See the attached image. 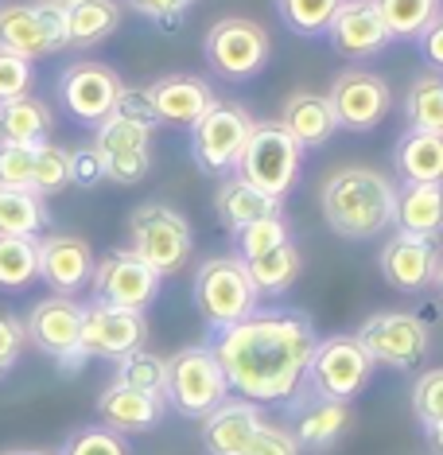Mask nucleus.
I'll use <instances>...</instances> for the list:
<instances>
[{"label":"nucleus","mask_w":443,"mask_h":455,"mask_svg":"<svg viewBox=\"0 0 443 455\" xmlns=\"http://www.w3.org/2000/svg\"><path fill=\"white\" fill-rule=\"evenodd\" d=\"M315 343V323L304 312L257 307L241 323L214 331L210 347L225 370L230 393L257 405H288L304 389Z\"/></svg>","instance_id":"f257e3e1"},{"label":"nucleus","mask_w":443,"mask_h":455,"mask_svg":"<svg viewBox=\"0 0 443 455\" xmlns=\"http://www.w3.org/2000/svg\"><path fill=\"white\" fill-rule=\"evenodd\" d=\"M327 226L346 242H377L397 226V183L366 164H343L319 188Z\"/></svg>","instance_id":"f03ea898"},{"label":"nucleus","mask_w":443,"mask_h":455,"mask_svg":"<svg viewBox=\"0 0 443 455\" xmlns=\"http://www.w3.org/2000/svg\"><path fill=\"white\" fill-rule=\"evenodd\" d=\"M194 307L210 331L233 327L261 307V296L249 281V268L238 253L206 257L194 273Z\"/></svg>","instance_id":"7ed1b4c3"},{"label":"nucleus","mask_w":443,"mask_h":455,"mask_svg":"<svg viewBox=\"0 0 443 455\" xmlns=\"http://www.w3.org/2000/svg\"><path fill=\"white\" fill-rule=\"evenodd\" d=\"M129 250L160 276H175L194 253V230L175 206L152 199L129 214Z\"/></svg>","instance_id":"20e7f679"},{"label":"nucleus","mask_w":443,"mask_h":455,"mask_svg":"<svg viewBox=\"0 0 443 455\" xmlns=\"http://www.w3.org/2000/svg\"><path fill=\"white\" fill-rule=\"evenodd\" d=\"M300 168H304V148L292 140V132L281 121H257L238 160L241 180L284 203V195L300 180Z\"/></svg>","instance_id":"39448f33"},{"label":"nucleus","mask_w":443,"mask_h":455,"mask_svg":"<svg viewBox=\"0 0 443 455\" xmlns=\"http://www.w3.org/2000/svg\"><path fill=\"white\" fill-rule=\"evenodd\" d=\"M168 405L179 417L202 420L230 397V381L214 347H183L168 358V389H163Z\"/></svg>","instance_id":"423d86ee"},{"label":"nucleus","mask_w":443,"mask_h":455,"mask_svg":"<svg viewBox=\"0 0 443 455\" xmlns=\"http://www.w3.org/2000/svg\"><path fill=\"white\" fill-rule=\"evenodd\" d=\"M253 125H257L253 113L241 101H222V98L214 101L191 125V156L199 164V172L218 175V180L238 172V160L245 152V140H249Z\"/></svg>","instance_id":"0eeeda50"},{"label":"nucleus","mask_w":443,"mask_h":455,"mask_svg":"<svg viewBox=\"0 0 443 455\" xmlns=\"http://www.w3.org/2000/svg\"><path fill=\"white\" fill-rule=\"evenodd\" d=\"M269 32L257 20L245 16H225L206 32L202 39V59L225 82H249L269 63Z\"/></svg>","instance_id":"6e6552de"},{"label":"nucleus","mask_w":443,"mask_h":455,"mask_svg":"<svg viewBox=\"0 0 443 455\" xmlns=\"http://www.w3.org/2000/svg\"><path fill=\"white\" fill-rule=\"evenodd\" d=\"M358 343L374 358V366L408 374L431 350V331L416 312H374L358 327Z\"/></svg>","instance_id":"1a4fd4ad"},{"label":"nucleus","mask_w":443,"mask_h":455,"mask_svg":"<svg viewBox=\"0 0 443 455\" xmlns=\"http://www.w3.org/2000/svg\"><path fill=\"white\" fill-rule=\"evenodd\" d=\"M374 370H377L374 358L366 355L358 335H327L315 343L304 386L312 393H323V397H335V401H354L358 393L369 386Z\"/></svg>","instance_id":"9d476101"},{"label":"nucleus","mask_w":443,"mask_h":455,"mask_svg":"<svg viewBox=\"0 0 443 455\" xmlns=\"http://www.w3.org/2000/svg\"><path fill=\"white\" fill-rule=\"evenodd\" d=\"M24 327H28V343L36 350L55 358L59 370L78 374L86 355H82V304L75 296H55V292L44 296L39 304H32Z\"/></svg>","instance_id":"9b49d317"},{"label":"nucleus","mask_w":443,"mask_h":455,"mask_svg":"<svg viewBox=\"0 0 443 455\" xmlns=\"http://www.w3.org/2000/svg\"><path fill=\"white\" fill-rule=\"evenodd\" d=\"M121 90H125V82L113 67L98 63V59H75L59 75V106L70 121L98 129L117 109Z\"/></svg>","instance_id":"f8f14e48"},{"label":"nucleus","mask_w":443,"mask_h":455,"mask_svg":"<svg viewBox=\"0 0 443 455\" xmlns=\"http://www.w3.org/2000/svg\"><path fill=\"white\" fill-rule=\"evenodd\" d=\"M0 47L24 59H51L67 51V16L59 4H0Z\"/></svg>","instance_id":"ddd939ff"},{"label":"nucleus","mask_w":443,"mask_h":455,"mask_svg":"<svg viewBox=\"0 0 443 455\" xmlns=\"http://www.w3.org/2000/svg\"><path fill=\"white\" fill-rule=\"evenodd\" d=\"M160 284H163V276L148 261H140L129 245L98 257L94 276H90L94 299L113 304V307H129V312H148L160 296Z\"/></svg>","instance_id":"4468645a"},{"label":"nucleus","mask_w":443,"mask_h":455,"mask_svg":"<svg viewBox=\"0 0 443 455\" xmlns=\"http://www.w3.org/2000/svg\"><path fill=\"white\" fill-rule=\"evenodd\" d=\"M94 148L106 160V180L121 188H137L152 172V129L140 121H129L113 109L94 129Z\"/></svg>","instance_id":"2eb2a0df"},{"label":"nucleus","mask_w":443,"mask_h":455,"mask_svg":"<svg viewBox=\"0 0 443 455\" xmlns=\"http://www.w3.org/2000/svg\"><path fill=\"white\" fill-rule=\"evenodd\" d=\"M338 117V129L350 132H369L385 121L389 106H393V94H389V82L377 75V70L366 67H346L338 70L331 90H327Z\"/></svg>","instance_id":"dca6fc26"},{"label":"nucleus","mask_w":443,"mask_h":455,"mask_svg":"<svg viewBox=\"0 0 443 455\" xmlns=\"http://www.w3.org/2000/svg\"><path fill=\"white\" fill-rule=\"evenodd\" d=\"M148 343V319L144 312H129V307L94 304L82 307V355L86 358H125L132 350Z\"/></svg>","instance_id":"f3484780"},{"label":"nucleus","mask_w":443,"mask_h":455,"mask_svg":"<svg viewBox=\"0 0 443 455\" xmlns=\"http://www.w3.org/2000/svg\"><path fill=\"white\" fill-rule=\"evenodd\" d=\"M350 428H354V405L350 401L323 397L307 386L288 401V432L296 436L300 451H331Z\"/></svg>","instance_id":"a211bd4d"},{"label":"nucleus","mask_w":443,"mask_h":455,"mask_svg":"<svg viewBox=\"0 0 443 455\" xmlns=\"http://www.w3.org/2000/svg\"><path fill=\"white\" fill-rule=\"evenodd\" d=\"M443 265V253H439V242L436 237H416V234H405L397 230L393 237H385L377 253V268L397 292H428L436 284V273Z\"/></svg>","instance_id":"6ab92c4d"},{"label":"nucleus","mask_w":443,"mask_h":455,"mask_svg":"<svg viewBox=\"0 0 443 455\" xmlns=\"http://www.w3.org/2000/svg\"><path fill=\"white\" fill-rule=\"evenodd\" d=\"M98 257L78 234H39V281L55 296H75L90 288Z\"/></svg>","instance_id":"aec40b11"},{"label":"nucleus","mask_w":443,"mask_h":455,"mask_svg":"<svg viewBox=\"0 0 443 455\" xmlns=\"http://www.w3.org/2000/svg\"><path fill=\"white\" fill-rule=\"evenodd\" d=\"M327 39H331V47L346 59L381 55V51L393 44V36H389V28H385V20H381L374 0H343L331 28H327Z\"/></svg>","instance_id":"412c9836"},{"label":"nucleus","mask_w":443,"mask_h":455,"mask_svg":"<svg viewBox=\"0 0 443 455\" xmlns=\"http://www.w3.org/2000/svg\"><path fill=\"white\" fill-rule=\"evenodd\" d=\"M163 412H168V401L163 397L132 389V386H121V381H109V386L98 393L101 424L113 432H121V436H140V432L160 428Z\"/></svg>","instance_id":"4be33fe9"},{"label":"nucleus","mask_w":443,"mask_h":455,"mask_svg":"<svg viewBox=\"0 0 443 455\" xmlns=\"http://www.w3.org/2000/svg\"><path fill=\"white\" fill-rule=\"evenodd\" d=\"M261 424H265V412L257 401L225 397L218 409L202 417V448L206 455H245Z\"/></svg>","instance_id":"5701e85b"},{"label":"nucleus","mask_w":443,"mask_h":455,"mask_svg":"<svg viewBox=\"0 0 443 455\" xmlns=\"http://www.w3.org/2000/svg\"><path fill=\"white\" fill-rule=\"evenodd\" d=\"M148 98H152V109H156V121L160 125H194L206 109L214 106V90L210 82L199 78V75H163L148 86Z\"/></svg>","instance_id":"b1692460"},{"label":"nucleus","mask_w":443,"mask_h":455,"mask_svg":"<svg viewBox=\"0 0 443 455\" xmlns=\"http://www.w3.org/2000/svg\"><path fill=\"white\" fill-rule=\"evenodd\" d=\"M281 125L292 132V140L300 144L304 152H315L323 148L327 140L338 132V117H335V106L327 94H315V90H292L281 106Z\"/></svg>","instance_id":"393cba45"},{"label":"nucleus","mask_w":443,"mask_h":455,"mask_svg":"<svg viewBox=\"0 0 443 455\" xmlns=\"http://www.w3.org/2000/svg\"><path fill=\"white\" fill-rule=\"evenodd\" d=\"M214 211H218V222L225 230L238 234L241 226H249V222L284 214V203L273 199V195H265V191H257L253 183H245L241 175L233 172V175H225L218 183V191H214Z\"/></svg>","instance_id":"a878e982"},{"label":"nucleus","mask_w":443,"mask_h":455,"mask_svg":"<svg viewBox=\"0 0 443 455\" xmlns=\"http://www.w3.org/2000/svg\"><path fill=\"white\" fill-rule=\"evenodd\" d=\"M393 172L400 183H443V132L405 129L393 144Z\"/></svg>","instance_id":"bb28decb"},{"label":"nucleus","mask_w":443,"mask_h":455,"mask_svg":"<svg viewBox=\"0 0 443 455\" xmlns=\"http://www.w3.org/2000/svg\"><path fill=\"white\" fill-rule=\"evenodd\" d=\"M67 16V51L101 47L121 28V0H70Z\"/></svg>","instance_id":"cd10ccee"},{"label":"nucleus","mask_w":443,"mask_h":455,"mask_svg":"<svg viewBox=\"0 0 443 455\" xmlns=\"http://www.w3.org/2000/svg\"><path fill=\"white\" fill-rule=\"evenodd\" d=\"M397 230L416 237H443V183H400Z\"/></svg>","instance_id":"c85d7f7f"},{"label":"nucleus","mask_w":443,"mask_h":455,"mask_svg":"<svg viewBox=\"0 0 443 455\" xmlns=\"http://www.w3.org/2000/svg\"><path fill=\"white\" fill-rule=\"evenodd\" d=\"M51 129H55V113H51L44 98L24 94L12 101H0V140L44 144L51 140Z\"/></svg>","instance_id":"c756f323"},{"label":"nucleus","mask_w":443,"mask_h":455,"mask_svg":"<svg viewBox=\"0 0 443 455\" xmlns=\"http://www.w3.org/2000/svg\"><path fill=\"white\" fill-rule=\"evenodd\" d=\"M245 268H249V281L257 288V296H284L288 288L300 281L304 257H300V250H296V242H284V245H276V250L261 253V257H249Z\"/></svg>","instance_id":"7c9ffc66"},{"label":"nucleus","mask_w":443,"mask_h":455,"mask_svg":"<svg viewBox=\"0 0 443 455\" xmlns=\"http://www.w3.org/2000/svg\"><path fill=\"white\" fill-rule=\"evenodd\" d=\"M47 199H39L36 191L0 183V237H39L47 230Z\"/></svg>","instance_id":"2f4dec72"},{"label":"nucleus","mask_w":443,"mask_h":455,"mask_svg":"<svg viewBox=\"0 0 443 455\" xmlns=\"http://www.w3.org/2000/svg\"><path fill=\"white\" fill-rule=\"evenodd\" d=\"M405 121L408 129L443 132V75L439 70H424L412 78L405 94Z\"/></svg>","instance_id":"473e14b6"},{"label":"nucleus","mask_w":443,"mask_h":455,"mask_svg":"<svg viewBox=\"0 0 443 455\" xmlns=\"http://www.w3.org/2000/svg\"><path fill=\"white\" fill-rule=\"evenodd\" d=\"M39 281V237H0V288L24 292Z\"/></svg>","instance_id":"72a5a7b5"},{"label":"nucleus","mask_w":443,"mask_h":455,"mask_svg":"<svg viewBox=\"0 0 443 455\" xmlns=\"http://www.w3.org/2000/svg\"><path fill=\"white\" fill-rule=\"evenodd\" d=\"M381 20H385L393 39H412L416 44L424 28L443 12V0H374Z\"/></svg>","instance_id":"f704fd0d"},{"label":"nucleus","mask_w":443,"mask_h":455,"mask_svg":"<svg viewBox=\"0 0 443 455\" xmlns=\"http://www.w3.org/2000/svg\"><path fill=\"white\" fill-rule=\"evenodd\" d=\"M113 366H117L113 370V381H121V386L156 393V397H163V389H168V358H160L156 350H148V347H140V350H132V355L117 358Z\"/></svg>","instance_id":"c9c22d12"},{"label":"nucleus","mask_w":443,"mask_h":455,"mask_svg":"<svg viewBox=\"0 0 443 455\" xmlns=\"http://www.w3.org/2000/svg\"><path fill=\"white\" fill-rule=\"evenodd\" d=\"M70 148L55 140L36 144V175H32V191L39 199H51V195L67 191L70 188Z\"/></svg>","instance_id":"e433bc0d"},{"label":"nucleus","mask_w":443,"mask_h":455,"mask_svg":"<svg viewBox=\"0 0 443 455\" xmlns=\"http://www.w3.org/2000/svg\"><path fill=\"white\" fill-rule=\"evenodd\" d=\"M343 0H276V16L296 36H323Z\"/></svg>","instance_id":"4c0bfd02"},{"label":"nucleus","mask_w":443,"mask_h":455,"mask_svg":"<svg viewBox=\"0 0 443 455\" xmlns=\"http://www.w3.org/2000/svg\"><path fill=\"white\" fill-rule=\"evenodd\" d=\"M233 242H238V257H241V261H249V257H261V253L276 250V245L292 242V230H288V222L276 214V219H261V222L241 226V230L233 234Z\"/></svg>","instance_id":"58836bf2"},{"label":"nucleus","mask_w":443,"mask_h":455,"mask_svg":"<svg viewBox=\"0 0 443 455\" xmlns=\"http://www.w3.org/2000/svg\"><path fill=\"white\" fill-rule=\"evenodd\" d=\"M32 175H36V144L0 140V183L32 191Z\"/></svg>","instance_id":"ea45409f"},{"label":"nucleus","mask_w":443,"mask_h":455,"mask_svg":"<svg viewBox=\"0 0 443 455\" xmlns=\"http://www.w3.org/2000/svg\"><path fill=\"white\" fill-rule=\"evenodd\" d=\"M63 455H129V443L121 432L106 428V424H90V428H78L63 443Z\"/></svg>","instance_id":"a19ab883"},{"label":"nucleus","mask_w":443,"mask_h":455,"mask_svg":"<svg viewBox=\"0 0 443 455\" xmlns=\"http://www.w3.org/2000/svg\"><path fill=\"white\" fill-rule=\"evenodd\" d=\"M412 412H416V420L424 428L443 420V366H431L416 378V386H412Z\"/></svg>","instance_id":"79ce46f5"},{"label":"nucleus","mask_w":443,"mask_h":455,"mask_svg":"<svg viewBox=\"0 0 443 455\" xmlns=\"http://www.w3.org/2000/svg\"><path fill=\"white\" fill-rule=\"evenodd\" d=\"M32 82H36L32 59H24V55H16V51L0 47V101H12V98L32 94Z\"/></svg>","instance_id":"37998d69"},{"label":"nucleus","mask_w":443,"mask_h":455,"mask_svg":"<svg viewBox=\"0 0 443 455\" xmlns=\"http://www.w3.org/2000/svg\"><path fill=\"white\" fill-rule=\"evenodd\" d=\"M28 350V327L24 319L16 312H8V307H0V378L12 374L16 362L24 358Z\"/></svg>","instance_id":"c03bdc74"},{"label":"nucleus","mask_w":443,"mask_h":455,"mask_svg":"<svg viewBox=\"0 0 443 455\" xmlns=\"http://www.w3.org/2000/svg\"><path fill=\"white\" fill-rule=\"evenodd\" d=\"M125 4H129L137 16L152 20V24H160V28H175L183 16L191 12L194 4H199V0H125Z\"/></svg>","instance_id":"a18cd8bd"},{"label":"nucleus","mask_w":443,"mask_h":455,"mask_svg":"<svg viewBox=\"0 0 443 455\" xmlns=\"http://www.w3.org/2000/svg\"><path fill=\"white\" fill-rule=\"evenodd\" d=\"M245 455H300V443H296V436L288 428L265 420L261 428H257V436L249 440Z\"/></svg>","instance_id":"49530a36"},{"label":"nucleus","mask_w":443,"mask_h":455,"mask_svg":"<svg viewBox=\"0 0 443 455\" xmlns=\"http://www.w3.org/2000/svg\"><path fill=\"white\" fill-rule=\"evenodd\" d=\"M70 180H75L78 188H98V183H106V160H101V152L94 144L70 148Z\"/></svg>","instance_id":"de8ad7c7"},{"label":"nucleus","mask_w":443,"mask_h":455,"mask_svg":"<svg viewBox=\"0 0 443 455\" xmlns=\"http://www.w3.org/2000/svg\"><path fill=\"white\" fill-rule=\"evenodd\" d=\"M117 113H125L129 121H140V125L156 129V109H152V98H148V86H125L117 98Z\"/></svg>","instance_id":"09e8293b"},{"label":"nucleus","mask_w":443,"mask_h":455,"mask_svg":"<svg viewBox=\"0 0 443 455\" xmlns=\"http://www.w3.org/2000/svg\"><path fill=\"white\" fill-rule=\"evenodd\" d=\"M416 47L431 70H443V12L424 28V36L416 39Z\"/></svg>","instance_id":"8fccbe9b"},{"label":"nucleus","mask_w":443,"mask_h":455,"mask_svg":"<svg viewBox=\"0 0 443 455\" xmlns=\"http://www.w3.org/2000/svg\"><path fill=\"white\" fill-rule=\"evenodd\" d=\"M424 436H428V448H431V455H443V420L428 424V428H424Z\"/></svg>","instance_id":"3c124183"},{"label":"nucleus","mask_w":443,"mask_h":455,"mask_svg":"<svg viewBox=\"0 0 443 455\" xmlns=\"http://www.w3.org/2000/svg\"><path fill=\"white\" fill-rule=\"evenodd\" d=\"M439 292V299H443V265H439V273H436V284H431Z\"/></svg>","instance_id":"603ef678"},{"label":"nucleus","mask_w":443,"mask_h":455,"mask_svg":"<svg viewBox=\"0 0 443 455\" xmlns=\"http://www.w3.org/2000/svg\"><path fill=\"white\" fill-rule=\"evenodd\" d=\"M47 4H59V8H67V4H70V0H47Z\"/></svg>","instance_id":"864d4df0"},{"label":"nucleus","mask_w":443,"mask_h":455,"mask_svg":"<svg viewBox=\"0 0 443 455\" xmlns=\"http://www.w3.org/2000/svg\"><path fill=\"white\" fill-rule=\"evenodd\" d=\"M0 455H32V451H0Z\"/></svg>","instance_id":"5fc2aeb1"},{"label":"nucleus","mask_w":443,"mask_h":455,"mask_svg":"<svg viewBox=\"0 0 443 455\" xmlns=\"http://www.w3.org/2000/svg\"><path fill=\"white\" fill-rule=\"evenodd\" d=\"M32 455H63V451H32Z\"/></svg>","instance_id":"6e6d98bb"}]
</instances>
